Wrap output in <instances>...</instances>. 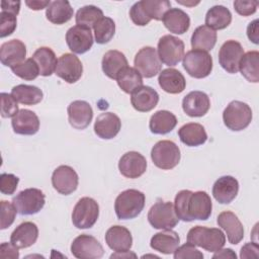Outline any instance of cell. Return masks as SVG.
I'll list each match as a JSON object with an SVG mask.
<instances>
[{
    "instance_id": "cell-1",
    "label": "cell",
    "mask_w": 259,
    "mask_h": 259,
    "mask_svg": "<svg viewBox=\"0 0 259 259\" xmlns=\"http://www.w3.org/2000/svg\"><path fill=\"white\" fill-rule=\"evenodd\" d=\"M187 242L203 248L208 252H215L224 247L226 236L223 231L218 228L195 226L188 231Z\"/></svg>"
},
{
    "instance_id": "cell-2",
    "label": "cell",
    "mask_w": 259,
    "mask_h": 259,
    "mask_svg": "<svg viewBox=\"0 0 259 259\" xmlns=\"http://www.w3.org/2000/svg\"><path fill=\"white\" fill-rule=\"evenodd\" d=\"M145 194L137 189H126L115 198L114 210L118 220L137 218L145 206Z\"/></svg>"
},
{
    "instance_id": "cell-3",
    "label": "cell",
    "mask_w": 259,
    "mask_h": 259,
    "mask_svg": "<svg viewBox=\"0 0 259 259\" xmlns=\"http://www.w3.org/2000/svg\"><path fill=\"white\" fill-rule=\"evenodd\" d=\"M223 120L225 125L234 132L245 130L252 120L251 107L239 100L230 102L223 112Z\"/></svg>"
},
{
    "instance_id": "cell-4",
    "label": "cell",
    "mask_w": 259,
    "mask_h": 259,
    "mask_svg": "<svg viewBox=\"0 0 259 259\" xmlns=\"http://www.w3.org/2000/svg\"><path fill=\"white\" fill-rule=\"evenodd\" d=\"M148 221L155 229L169 230L177 226L179 219L176 214L174 204L171 201L158 199L148 212Z\"/></svg>"
},
{
    "instance_id": "cell-5",
    "label": "cell",
    "mask_w": 259,
    "mask_h": 259,
    "mask_svg": "<svg viewBox=\"0 0 259 259\" xmlns=\"http://www.w3.org/2000/svg\"><path fill=\"white\" fill-rule=\"evenodd\" d=\"M180 157L178 146L169 140L159 141L151 151L153 163L162 170H170L176 167L180 161Z\"/></svg>"
},
{
    "instance_id": "cell-6",
    "label": "cell",
    "mask_w": 259,
    "mask_h": 259,
    "mask_svg": "<svg viewBox=\"0 0 259 259\" xmlns=\"http://www.w3.org/2000/svg\"><path fill=\"white\" fill-rule=\"evenodd\" d=\"M99 217V205L91 197H82L72 211V223L78 229H89L95 225Z\"/></svg>"
},
{
    "instance_id": "cell-7",
    "label": "cell",
    "mask_w": 259,
    "mask_h": 259,
    "mask_svg": "<svg viewBox=\"0 0 259 259\" xmlns=\"http://www.w3.org/2000/svg\"><path fill=\"white\" fill-rule=\"evenodd\" d=\"M182 65L191 77L201 79L210 74L212 70V58L207 52L191 50L183 56Z\"/></svg>"
},
{
    "instance_id": "cell-8",
    "label": "cell",
    "mask_w": 259,
    "mask_h": 259,
    "mask_svg": "<svg viewBox=\"0 0 259 259\" xmlns=\"http://www.w3.org/2000/svg\"><path fill=\"white\" fill-rule=\"evenodd\" d=\"M12 203L17 212L22 215L37 213L46 203V195L40 189L26 188L13 197Z\"/></svg>"
},
{
    "instance_id": "cell-9",
    "label": "cell",
    "mask_w": 259,
    "mask_h": 259,
    "mask_svg": "<svg viewBox=\"0 0 259 259\" xmlns=\"http://www.w3.org/2000/svg\"><path fill=\"white\" fill-rule=\"evenodd\" d=\"M158 56L160 61L169 66H176L184 56V42L171 34L163 35L158 41Z\"/></svg>"
},
{
    "instance_id": "cell-10",
    "label": "cell",
    "mask_w": 259,
    "mask_h": 259,
    "mask_svg": "<svg viewBox=\"0 0 259 259\" xmlns=\"http://www.w3.org/2000/svg\"><path fill=\"white\" fill-rule=\"evenodd\" d=\"M134 65L135 69L144 78H152L159 74L162 69V62L153 47L142 48L135 56Z\"/></svg>"
},
{
    "instance_id": "cell-11",
    "label": "cell",
    "mask_w": 259,
    "mask_h": 259,
    "mask_svg": "<svg viewBox=\"0 0 259 259\" xmlns=\"http://www.w3.org/2000/svg\"><path fill=\"white\" fill-rule=\"evenodd\" d=\"M71 253L78 259H99L103 256L104 250L95 237L82 234L73 240Z\"/></svg>"
},
{
    "instance_id": "cell-12",
    "label": "cell",
    "mask_w": 259,
    "mask_h": 259,
    "mask_svg": "<svg viewBox=\"0 0 259 259\" xmlns=\"http://www.w3.org/2000/svg\"><path fill=\"white\" fill-rule=\"evenodd\" d=\"M212 203L210 196L205 191L191 192L187 199L186 213L188 222L194 220L206 221L211 214Z\"/></svg>"
},
{
    "instance_id": "cell-13",
    "label": "cell",
    "mask_w": 259,
    "mask_h": 259,
    "mask_svg": "<svg viewBox=\"0 0 259 259\" xmlns=\"http://www.w3.org/2000/svg\"><path fill=\"white\" fill-rule=\"evenodd\" d=\"M244 55L242 45L234 39L227 40L219 51V63L222 68L230 74H236L239 71V63Z\"/></svg>"
},
{
    "instance_id": "cell-14",
    "label": "cell",
    "mask_w": 259,
    "mask_h": 259,
    "mask_svg": "<svg viewBox=\"0 0 259 259\" xmlns=\"http://www.w3.org/2000/svg\"><path fill=\"white\" fill-rule=\"evenodd\" d=\"M56 75L67 83L77 82L83 73V66L81 61L74 54H63L57 63Z\"/></svg>"
},
{
    "instance_id": "cell-15",
    "label": "cell",
    "mask_w": 259,
    "mask_h": 259,
    "mask_svg": "<svg viewBox=\"0 0 259 259\" xmlns=\"http://www.w3.org/2000/svg\"><path fill=\"white\" fill-rule=\"evenodd\" d=\"M78 183V174L68 165H61L53 172L52 185L61 194L69 195L73 193L77 189Z\"/></svg>"
},
{
    "instance_id": "cell-16",
    "label": "cell",
    "mask_w": 259,
    "mask_h": 259,
    "mask_svg": "<svg viewBox=\"0 0 259 259\" xmlns=\"http://www.w3.org/2000/svg\"><path fill=\"white\" fill-rule=\"evenodd\" d=\"M91 28L83 25H74L66 33V42L74 54H84L93 45Z\"/></svg>"
},
{
    "instance_id": "cell-17",
    "label": "cell",
    "mask_w": 259,
    "mask_h": 259,
    "mask_svg": "<svg viewBox=\"0 0 259 259\" xmlns=\"http://www.w3.org/2000/svg\"><path fill=\"white\" fill-rule=\"evenodd\" d=\"M118 169L121 175L126 178H139L146 172L147 160L139 152L131 151L121 156L118 162Z\"/></svg>"
},
{
    "instance_id": "cell-18",
    "label": "cell",
    "mask_w": 259,
    "mask_h": 259,
    "mask_svg": "<svg viewBox=\"0 0 259 259\" xmlns=\"http://www.w3.org/2000/svg\"><path fill=\"white\" fill-rule=\"evenodd\" d=\"M67 112L69 123L76 130L86 128L93 118L92 107L84 100H75L71 102L68 105Z\"/></svg>"
},
{
    "instance_id": "cell-19",
    "label": "cell",
    "mask_w": 259,
    "mask_h": 259,
    "mask_svg": "<svg viewBox=\"0 0 259 259\" xmlns=\"http://www.w3.org/2000/svg\"><path fill=\"white\" fill-rule=\"evenodd\" d=\"M210 107V100L202 91H191L182 100L183 111L191 117L203 116Z\"/></svg>"
},
{
    "instance_id": "cell-20",
    "label": "cell",
    "mask_w": 259,
    "mask_h": 259,
    "mask_svg": "<svg viewBox=\"0 0 259 259\" xmlns=\"http://www.w3.org/2000/svg\"><path fill=\"white\" fill-rule=\"evenodd\" d=\"M217 223L219 227L225 230L228 241L233 244H239L244 238V228L238 217L229 210L223 211L218 215Z\"/></svg>"
},
{
    "instance_id": "cell-21",
    "label": "cell",
    "mask_w": 259,
    "mask_h": 259,
    "mask_svg": "<svg viewBox=\"0 0 259 259\" xmlns=\"http://www.w3.org/2000/svg\"><path fill=\"white\" fill-rule=\"evenodd\" d=\"M239 192V182L233 176L220 177L212 186V195L214 199L222 203L228 204L232 202Z\"/></svg>"
},
{
    "instance_id": "cell-22",
    "label": "cell",
    "mask_w": 259,
    "mask_h": 259,
    "mask_svg": "<svg viewBox=\"0 0 259 259\" xmlns=\"http://www.w3.org/2000/svg\"><path fill=\"white\" fill-rule=\"evenodd\" d=\"M15 134L31 136L39 130V119L37 115L29 109H20L11 120Z\"/></svg>"
},
{
    "instance_id": "cell-23",
    "label": "cell",
    "mask_w": 259,
    "mask_h": 259,
    "mask_svg": "<svg viewBox=\"0 0 259 259\" xmlns=\"http://www.w3.org/2000/svg\"><path fill=\"white\" fill-rule=\"evenodd\" d=\"M26 47L19 39H11L2 44L0 48V61L4 66L13 67L25 61Z\"/></svg>"
},
{
    "instance_id": "cell-24",
    "label": "cell",
    "mask_w": 259,
    "mask_h": 259,
    "mask_svg": "<svg viewBox=\"0 0 259 259\" xmlns=\"http://www.w3.org/2000/svg\"><path fill=\"white\" fill-rule=\"evenodd\" d=\"M121 121L119 117L112 112H103L99 114L94 123V132L104 140L113 139L120 131Z\"/></svg>"
},
{
    "instance_id": "cell-25",
    "label": "cell",
    "mask_w": 259,
    "mask_h": 259,
    "mask_svg": "<svg viewBox=\"0 0 259 259\" xmlns=\"http://www.w3.org/2000/svg\"><path fill=\"white\" fill-rule=\"evenodd\" d=\"M159 102L158 92L150 86H142L132 93L131 103L140 112H148L154 109Z\"/></svg>"
},
{
    "instance_id": "cell-26",
    "label": "cell",
    "mask_w": 259,
    "mask_h": 259,
    "mask_svg": "<svg viewBox=\"0 0 259 259\" xmlns=\"http://www.w3.org/2000/svg\"><path fill=\"white\" fill-rule=\"evenodd\" d=\"M38 238L37 226L32 222H24L16 227L10 236V242L18 249L32 246Z\"/></svg>"
},
{
    "instance_id": "cell-27",
    "label": "cell",
    "mask_w": 259,
    "mask_h": 259,
    "mask_svg": "<svg viewBox=\"0 0 259 259\" xmlns=\"http://www.w3.org/2000/svg\"><path fill=\"white\" fill-rule=\"evenodd\" d=\"M105 242L107 246L115 252L127 251L133 245V237L125 227L116 225L106 231Z\"/></svg>"
},
{
    "instance_id": "cell-28",
    "label": "cell",
    "mask_w": 259,
    "mask_h": 259,
    "mask_svg": "<svg viewBox=\"0 0 259 259\" xmlns=\"http://www.w3.org/2000/svg\"><path fill=\"white\" fill-rule=\"evenodd\" d=\"M158 82L160 87L170 94L181 93L186 87V81L182 73L173 68L162 70L159 73Z\"/></svg>"
},
{
    "instance_id": "cell-29",
    "label": "cell",
    "mask_w": 259,
    "mask_h": 259,
    "mask_svg": "<svg viewBox=\"0 0 259 259\" xmlns=\"http://www.w3.org/2000/svg\"><path fill=\"white\" fill-rule=\"evenodd\" d=\"M180 243V238L175 231L164 230L162 232L156 233L150 242L152 249L162 253V254H172L178 248Z\"/></svg>"
},
{
    "instance_id": "cell-30",
    "label": "cell",
    "mask_w": 259,
    "mask_h": 259,
    "mask_svg": "<svg viewBox=\"0 0 259 259\" xmlns=\"http://www.w3.org/2000/svg\"><path fill=\"white\" fill-rule=\"evenodd\" d=\"M162 21L170 32L176 34H183L190 26L188 14L180 8H170L164 14Z\"/></svg>"
},
{
    "instance_id": "cell-31",
    "label": "cell",
    "mask_w": 259,
    "mask_h": 259,
    "mask_svg": "<svg viewBox=\"0 0 259 259\" xmlns=\"http://www.w3.org/2000/svg\"><path fill=\"white\" fill-rule=\"evenodd\" d=\"M101 67L103 73L110 79H116L117 75L127 67V60L125 56L116 50L106 52L102 58Z\"/></svg>"
},
{
    "instance_id": "cell-32",
    "label": "cell",
    "mask_w": 259,
    "mask_h": 259,
    "mask_svg": "<svg viewBox=\"0 0 259 259\" xmlns=\"http://www.w3.org/2000/svg\"><path fill=\"white\" fill-rule=\"evenodd\" d=\"M178 136L180 141L188 147L200 146L207 140L204 127L196 122H189L182 125L178 131Z\"/></svg>"
},
{
    "instance_id": "cell-33",
    "label": "cell",
    "mask_w": 259,
    "mask_h": 259,
    "mask_svg": "<svg viewBox=\"0 0 259 259\" xmlns=\"http://www.w3.org/2000/svg\"><path fill=\"white\" fill-rule=\"evenodd\" d=\"M74 14V10L67 0L52 1L46 10V16L54 24H64L68 22Z\"/></svg>"
},
{
    "instance_id": "cell-34",
    "label": "cell",
    "mask_w": 259,
    "mask_h": 259,
    "mask_svg": "<svg viewBox=\"0 0 259 259\" xmlns=\"http://www.w3.org/2000/svg\"><path fill=\"white\" fill-rule=\"evenodd\" d=\"M177 124L176 116L168 110H158L150 118L149 127L153 134L165 135L174 130Z\"/></svg>"
},
{
    "instance_id": "cell-35",
    "label": "cell",
    "mask_w": 259,
    "mask_h": 259,
    "mask_svg": "<svg viewBox=\"0 0 259 259\" xmlns=\"http://www.w3.org/2000/svg\"><path fill=\"white\" fill-rule=\"evenodd\" d=\"M217 38L215 30L206 25H200L194 29L190 42L193 50L208 52L215 46Z\"/></svg>"
},
{
    "instance_id": "cell-36",
    "label": "cell",
    "mask_w": 259,
    "mask_h": 259,
    "mask_svg": "<svg viewBox=\"0 0 259 259\" xmlns=\"http://www.w3.org/2000/svg\"><path fill=\"white\" fill-rule=\"evenodd\" d=\"M11 95L14 99L24 105H34L42 100V91L33 85L19 84L12 88Z\"/></svg>"
},
{
    "instance_id": "cell-37",
    "label": "cell",
    "mask_w": 259,
    "mask_h": 259,
    "mask_svg": "<svg viewBox=\"0 0 259 259\" xmlns=\"http://www.w3.org/2000/svg\"><path fill=\"white\" fill-rule=\"evenodd\" d=\"M33 61L36 63L39 69V75L51 76L57 67V58L54 51L48 47H41L37 49L32 55Z\"/></svg>"
},
{
    "instance_id": "cell-38",
    "label": "cell",
    "mask_w": 259,
    "mask_h": 259,
    "mask_svg": "<svg viewBox=\"0 0 259 259\" xmlns=\"http://www.w3.org/2000/svg\"><path fill=\"white\" fill-rule=\"evenodd\" d=\"M239 70L241 74L253 83L259 82V53L257 51H250L243 55L239 63Z\"/></svg>"
},
{
    "instance_id": "cell-39",
    "label": "cell",
    "mask_w": 259,
    "mask_h": 259,
    "mask_svg": "<svg viewBox=\"0 0 259 259\" xmlns=\"http://www.w3.org/2000/svg\"><path fill=\"white\" fill-rule=\"evenodd\" d=\"M232 21L231 11L223 5H214L208 9L205 15V25L214 29H224Z\"/></svg>"
},
{
    "instance_id": "cell-40",
    "label": "cell",
    "mask_w": 259,
    "mask_h": 259,
    "mask_svg": "<svg viewBox=\"0 0 259 259\" xmlns=\"http://www.w3.org/2000/svg\"><path fill=\"white\" fill-rule=\"evenodd\" d=\"M117 85L119 88L127 93L132 94L138 88L143 86V77L142 75L133 67H125L116 77Z\"/></svg>"
},
{
    "instance_id": "cell-41",
    "label": "cell",
    "mask_w": 259,
    "mask_h": 259,
    "mask_svg": "<svg viewBox=\"0 0 259 259\" xmlns=\"http://www.w3.org/2000/svg\"><path fill=\"white\" fill-rule=\"evenodd\" d=\"M140 4L143 12L150 20H162L164 14L171 7V2L168 0H142Z\"/></svg>"
},
{
    "instance_id": "cell-42",
    "label": "cell",
    "mask_w": 259,
    "mask_h": 259,
    "mask_svg": "<svg viewBox=\"0 0 259 259\" xmlns=\"http://www.w3.org/2000/svg\"><path fill=\"white\" fill-rule=\"evenodd\" d=\"M94 37L97 44L103 45L111 40L115 33V23L110 17L103 16L93 26Z\"/></svg>"
},
{
    "instance_id": "cell-43",
    "label": "cell",
    "mask_w": 259,
    "mask_h": 259,
    "mask_svg": "<svg viewBox=\"0 0 259 259\" xmlns=\"http://www.w3.org/2000/svg\"><path fill=\"white\" fill-rule=\"evenodd\" d=\"M102 17H103V11L100 8L94 5H86L81 7L77 11L75 20L77 25H83L91 28Z\"/></svg>"
},
{
    "instance_id": "cell-44",
    "label": "cell",
    "mask_w": 259,
    "mask_h": 259,
    "mask_svg": "<svg viewBox=\"0 0 259 259\" xmlns=\"http://www.w3.org/2000/svg\"><path fill=\"white\" fill-rule=\"evenodd\" d=\"M11 71L19 78L27 81L34 80L39 75V69L32 58L11 67Z\"/></svg>"
},
{
    "instance_id": "cell-45",
    "label": "cell",
    "mask_w": 259,
    "mask_h": 259,
    "mask_svg": "<svg viewBox=\"0 0 259 259\" xmlns=\"http://www.w3.org/2000/svg\"><path fill=\"white\" fill-rule=\"evenodd\" d=\"M0 205H1L0 229L4 230V229H7L8 227H10L13 224L17 210H16L15 206L13 205V203H10L6 200H1Z\"/></svg>"
},
{
    "instance_id": "cell-46",
    "label": "cell",
    "mask_w": 259,
    "mask_h": 259,
    "mask_svg": "<svg viewBox=\"0 0 259 259\" xmlns=\"http://www.w3.org/2000/svg\"><path fill=\"white\" fill-rule=\"evenodd\" d=\"M1 96V116L4 118L13 117L19 110L17 101L11 94L2 92Z\"/></svg>"
},
{
    "instance_id": "cell-47",
    "label": "cell",
    "mask_w": 259,
    "mask_h": 259,
    "mask_svg": "<svg viewBox=\"0 0 259 259\" xmlns=\"http://www.w3.org/2000/svg\"><path fill=\"white\" fill-rule=\"evenodd\" d=\"M16 15L1 11L0 13V37H5L12 34L16 28Z\"/></svg>"
},
{
    "instance_id": "cell-48",
    "label": "cell",
    "mask_w": 259,
    "mask_h": 259,
    "mask_svg": "<svg viewBox=\"0 0 259 259\" xmlns=\"http://www.w3.org/2000/svg\"><path fill=\"white\" fill-rule=\"evenodd\" d=\"M174 259H202L203 254L190 243H185L174 251Z\"/></svg>"
},
{
    "instance_id": "cell-49",
    "label": "cell",
    "mask_w": 259,
    "mask_h": 259,
    "mask_svg": "<svg viewBox=\"0 0 259 259\" xmlns=\"http://www.w3.org/2000/svg\"><path fill=\"white\" fill-rule=\"evenodd\" d=\"M19 178L11 173H2L0 175V191L2 194L11 195L15 192Z\"/></svg>"
},
{
    "instance_id": "cell-50",
    "label": "cell",
    "mask_w": 259,
    "mask_h": 259,
    "mask_svg": "<svg viewBox=\"0 0 259 259\" xmlns=\"http://www.w3.org/2000/svg\"><path fill=\"white\" fill-rule=\"evenodd\" d=\"M258 3H259L258 1L237 0V1H234V8L238 14L242 16H249L256 12Z\"/></svg>"
},
{
    "instance_id": "cell-51",
    "label": "cell",
    "mask_w": 259,
    "mask_h": 259,
    "mask_svg": "<svg viewBox=\"0 0 259 259\" xmlns=\"http://www.w3.org/2000/svg\"><path fill=\"white\" fill-rule=\"evenodd\" d=\"M130 17L132 21L139 26H145L147 25L151 20L145 15V13L142 10L140 1L136 2L130 9Z\"/></svg>"
},
{
    "instance_id": "cell-52",
    "label": "cell",
    "mask_w": 259,
    "mask_h": 259,
    "mask_svg": "<svg viewBox=\"0 0 259 259\" xmlns=\"http://www.w3.org/2000/svg\"><path fill=\"white\" fill-rule=\"evenodd\" d=\"M0 257L1 258L17 259V258H19L18 248L16 246H14L11 242L10 243L4 242L0 246Z\"/></svg>"
},
{
    "instance_id": "cell-53",
    "label": "cell",
    "mask_w": 259,
    "mask_h": 259,
    "mask_svg": "<svg viewBox=\"0 0 259 259\" xmlns=\"http://www.w3.org/2000/svg\"><path fill=\"white\" fill-rule=\"evenodd\" d=\"M259 247L257 243H247L241 248V253L240 257L243 258H258L259 256Z\"/></svg>"
},
{
    "instance_id": "cell-54",
    "label": "cell",
    "mask_w": 259,
    "mask_h": 259,
    "mask_svg": "<svg viewBox=\"0 0 259 259\" xmlns=\"http://www.w3.org/2000/svg\"><path fill=\"white\" fill-rule=\"evenodd\" d=\"M247 36L255 45L259 44V20L255 19L247 26Z\"/></svg>"
},
{
    "instance_id": "cell-55",
    "label": "cell",
    "mask_w": 259,
    "mask_h": 259,
    "mask_svg": "<svg viewBox=\"0 0 259 259\" xmlns=\"http://www.w3.org/2000/svg\"><path fill=\"white\" fill-rule=\"evenodd\" d=\"M1 11H5V12H9L12 13L14 15H17L19 13V9H20V1H2L1 2Z\"/></svg>"
},
{
    "instance_id": "cell-56",
    "label": "cell",
    "mask_w": 259,
    "mask_h": 259,
    "mask_svg": "<svg viewBox=\"0 0 259 259\" xmlns=\"http://www.w3.org/2000/svg\"><path fill=\"white\" fill-rule=\"evenodd\" d=\"M51 1H37V0H26L25 4L32 10H41L44 8H48Z\"/></svg>"
},
{
    "instance_id": "cell-57",
    "label": "cell",
    "mask_w": 259,
    "mask_h": 259,
    "mask_svg": "<svg viewBox=\"0 0 259 259\" xmlns=\"http://www.w3.org/2000/svg\"><path fill=\"white\" fill-rule=\"evenodd\" d=\"M212 258H233V259H236L237 255L232 249L227 248V249H220V250L215 251Z\"/></svg>"
},
{
    "instance_id": "cell-58",
    "label": "cell",
    "mask_w": 259,
    "mask_h": 259,
    "mask_svg": "<svg viewBox=\"0 0 259 259\" xmlns=\"http://www.w3.org/2000/svg\"><path fill=\"white\" fill-rule=\"evenodd\" d=\"M130 257H137V255L127 250V251L116 252L110 256V258H130Z\"/></svg>"
}]
</instances>
